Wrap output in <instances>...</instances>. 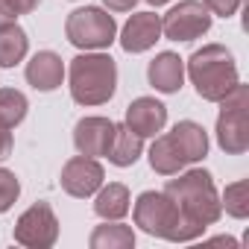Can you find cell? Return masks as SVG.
I'll list each match as a JSON object with an SVG mask.
<instances>
[{
    "label": "cell",
    "instance_id": "1",
    "mask_svg": "<svg viewBox=\"0 0 249 249\" xmlns=\"http://www.w3.org/2000/svg\"><path fill=\"white\" fill-rule=\"evenodd\" d=\"M129 211L135 226L150 237H161L170 243H191L205 234V226L188 220L164 191H144Z\"/></svg>",
    "mask_w": 249,
    "mask_h": 249
},
{
    "label": "cell",
    "instance_id": "2",
    "mask_svg": "<svg viewBox=\"0 0 249 249\" xmlns=\"http://www.w3.org/2000/svg\"><path fill=\"white\" fill-rule=\"evenodd\" d=\"M68 88L76 106H106L117 91V62L106 50H85L68 65Z\"/></svg>",
    "mask_w": 249,
    "mask_h": 249
},
{
    "label": "cell",
    "instance_id": "3",
    "mask_svg": "<svg viewBox=\"0 0 249 249\" xmlns=\"http://www.w3.org/2000/svg\"><path fill=\"white\" fill-rule=\"evenodd\" d=\"M185 76L205 103H220L237 82V62L226 44H202L185 59Z\"/></svg>",
    "mask_w": 249,
    "mask_h": 249
},
{
    "label": "cell",
    "instance_id": "4",
    "mask_svg": "<svg viewBox=\"0 0 249 249\" xmlns=\"http://www.w3.org/2000/svg\"><path fill=\"white\" fill-rule=\"evenodd\" d=\"M164 194L179 205V211L194 220L196 226H214L223 217V205H220V191L214 185V176L202 167L194 170H179L176 179H167Z\"/></svg>",
    "mask_w": 249,
    "mask_h": 249
},
{
    "label": "cell",
    "instance_id": "5",
    "mask_svg": "<svg viewBox=\"0 0 249 249\" xmlns=\"http://www.w3.org/2000/svg\"><path fill=\"white\" fill-rule=\"evenodd\" d=\"M217 147L226 156H243L249 150V88L237 82L223 100L217 114Z\"/></svg>",
    "mask_w": 249,
    "mask_h": 249
},
{
    "label": "cell",
    "instance_id": "6",
    "mask_svg": "<svg viewBox=\"0 0 249 249\" xmlns=\"http://www.w3.org/2000/svg\"><path fill=\"white\" fill-rule=\"evenodd\" d=\"M65 38L76 50H108L117 41V21L103 6H79L65 21Z\"/></svg>",
    "mask_w": 249,
    "mask_h": 249
},
{
    "label": "cell",
    "instance_id": "7",
    "mask_svg": "<svg viewBox=\"0 0 249 249\" xmlns=\"http://www.w3.org/2000/svg\"><path fill=\"white\" fill-rule=\"evenodd\" d=\"M211 12L202 6V0H179L161 15V38L167 41H196L211 30Z\"/></svg>",
    "mask_w": 249,
    "mask_h": 249
},
{
    "label": "cell",
    "instance_id": "8",
    "mask_svg": "<svg viewBox=\"0 0 249 249\" xmlns=\"http://www.w3.org/2000/svg\"><path fill=\"white\" fill-rule=\"evenodd\" d=\"M15 243L27 246V249H50L59 240V217L53 211L50 202H33L12 229Z\"/></svg>",
    "mask_w": 249,
    "mask_h": 249
},
{
    "label": "cell",
    "instance_id": "9",
    "mask_svg": "<svg viewBox=\"0 0 249 249\" xmlns=\"http://www.w3.org/2000/svg\"><path fill=\"white\" fill-rule=\"evenodd\" d=\"M59 182H62V191H65L68 196H73V199H88V196H94V194L100 191V185L106 182V170H103V164H100L97 159L79 153V156H73V159L65 161Z\"/></svg>",
    "mask_w": 249,
    "mask_h": 249
},
{
    "label": "cell",
    "instance_id": "10",
    "mask_svg": "<svg viewBox=\"0 0 249 249\" xmlns=\"http://www.w3.org/2000/svg\"><path fill=\"white\" fill-rule=\"evenodd\" d=\"M111 138H114V120L100 117V114L82 117L73 126V147H76V153L91 156V159H106Z\"/></svg>",
    "mask_w": 249,
    "mask_h": 249
},
{
    "label": "cell",
    "instance_id": "11",
    "mask_svg": "<svg viewBox=\"0 0 249 249\" xmlns=\"http://www.w3.org/2000/svg\"><path fill=\"white\" fill-rule=\"evenodd\" d=\"M117 41L132 56L153 50L156 41H161V15H156V12H135V15H129V21L123 24Z\"/></svg>",
    "mask_w": 249,
    "mask_h": 249
},
{
    "label": "cell",
    "instance_id": "12",
    "mask_svg": "<svg viewBox=\"0 0 249 249\" xmlns=\"http://www.w3.org/2000/svg\"><path fill=\"white\" fill-rule=\"evenodd\" d=\"M126 126L141 138H156L167 126V106L156 97H135L126 106Z\"/></svg>",
    "mask_w": 249,
    "mask_h": 249
},
{
    "label": "cell",
    "instance_id": "13",
    "mask_svg": "<svg viewBox=\"0 0 249 249\" xmlns=\"http://www.w3.org/2000/svg\"><path fill=\"white\" fill-rule=\"evenodd\" d=\"M65 73H68L65 59H62L56 50H38V53L27 62V68H24L27 85H33V88L41 91V94H50V91L62 88Z\"/></svg>",
    "mask_w": 249,
    "mask_h": 249
},
{
    "label": "cell",
    "instance_id": "14",
    "mask_svg": "<svg viewBox=\"0 0 249 249\" xmlns=\"http://www.w3.org/2000/svg\"><path fill=\"white\" fill-rule=\"evenodd\" d=\"M147 79L159 94H179L185 85V59L173 50L156 53V59L147 65Z\"/></svg>",
    "mask_w": 249,
    "mask_h": 249
},
{
    "label": "cell",
    "instance_id": "15",
    "mask_svg": "<svg viewBox=\"0 0 249 249\" xmlns=\"http://www.w3.org/2000/svg\"><path fill=\"white\" fill-rule=\"evenodd\" d=\"M167 135L176 144V150H179V156H182L185 164H196V161H202L208 156L211 144H208V132L202 129V123H196V120H179Z\"/></svg>",
    "mask_w": 249,
    "mask_h": 249
},
{
    "label": "cell",
    "instance_id": "16",
    "mask_svg": "<svg viewBox=\"0 0 249 249\" xmlns=\"http://www.w3.org/2000/svg\"><path fill=\"white\" fill-rule=\"evenodd\" d=\"M132 208V194L123 182H103L94 194V214L100 220H123Z\"/></svg>",
    "mask_w": 249,
    "mask_h": 249
},
{
    "label": "cell",
    "instance_id": "17",
    "mask_svg": "<svg viewBox=\"0 0 249 249\" xmlns=\"http://www.w3.org/2000/svg\"><path fill=\"white\" fill-rule=\"evenodd\" d=\"M141 153H144V138L135 135L126 123H114V138H111L108 153H106L108 164H114V167H132L141 159Z\"/></svg>",
    "mask_w": 249,
    "mask_h": 249
},
{
    "label": "cell",
    "instance_id": "18",
    "mask_svg": "<svg viewBox=\"0 0 249 249\" xmlns=\"http://www.w3.org/2000/svg\"><path fill=\"white\" fill-rule=\"evenodd\" d=\"M88 246L91 249H132L135 246V231L123 220H103L91 231Z\"/></svg>",
    "mask_w": 249,
    "mask_h": 249
},
{
    "label": "cell",
    "instance_id": "19",
    "mask_svg": "<svg viewBox=\"0 0 249 249\" xmlns=\"http://www.w3.org/2000/svg\"><path fill=\"white\" fill-rule=\"evenodd\" d=\"M27 53H30V38H27V30L18 21L0 27V68L21 65L27 59Z\"/></svg>",
    "mask_w": 249,
    "mask_h": 249
},
{
    "label": "cell",
    "instance_id": "20",
    "mask_svg": "<svg viewBox=\"0 0 249 249\" xmlns=\"http://www.w3.org/2000/svg\"><path fill=\"white\" fill-rule=\"evenodd\" d=\"M147 159H150V167H153L159 176H176L182 167H188V164L182 161V156H179V150H176V144L170 141L167 132L153 138Z\"/></svg>",
    "mask_w": 249,
    "mask_h": 249
},
{
    "label": "cell",
    "instance_id": "21",
    "mask_svg": "<svg viewBox=\"0 0 249 249\" xmlns=\"http://www.w3.org/2000/svg\"><path fill=\"white\" fill-rule=\"evenodd\" d=\"M27 111H30V100H27L24 91L0 88V123H3V126H9V129L21 126Z\"/></svg>",
    "mask_w": 249,
    "mask_h": 249
},
{
    "label": "cell",
    "instance_id": "22",
    "mask_svg": "<svg viewBox=\"0 0 249 249\" xmlns=\"http://www.w3.org/2000/svg\"><path fill=\"white\" fill-rule=\"evenodd\" d=\"M220 205H223V211L229 217L246 220L249 217V182L246 179H237V182L226 185L223 194H220Z\"/></svg>",
    "mask_w": 249,
    "mask_h": 249
},
{
    "label": "cell",
    "instance_id": "23",
    "mask_svg": "<svg viewBox=\"0 0 249 249\" xmlns=\"http://www.w3.org/2000/svg\"><path fill=\"white\" fill-rule=\"evenodd\" d=\"M21 196V179L6 170V167H0V214H6Z\"/></svg>",
    "mask_w": 249,
    "mask_h": 249
},
{
    "label": "cell",
    "instance_id": "24",
    "mask_svg": "<svg viewBox=\"0 0 249 249\" xmlns=\"http://www.w3.org/2000/svg\"><path fill=\"white\" fill-rule=\"evenodd\" d=\"M202 6L217 18H234L237 9L243 6V0H202Z\"/></svg>",
    "mask_w": 249,
    "mask_h": 249
},
{
    "label": "cell",
    "instance_id": "25",
    "mask_svg": "<svg viewBox=\"0 0 249 249\" xmlns=\"http://www.w3.org/2000/svg\"><path fill=\"white\" fill-rule=\"evenodd\" d=\"M12 147H15V138H12V129L0 123V161H6L12 156Z\"/></svg>",
    "mask_w": 249,
    "mask_h": 249
},
{
    "label": "cell",
    "instance_id": "26",
    "mask_svg": "<svg viewBox=\"0 0 249 249\" xmlns=\"http://www.w3.org/2000/svg\"><path fill=\"white\" fill-rule=\"evenodd\" d=\"M103 6L108 12H132L138 6V0H103Z\"/></svg>",
    "mask_w": 249,
    "mask_h": 249
},
{
    "label": "cell",
    "instance_id": "27",
    "mask_svg": "<svg viewBox=\"0 0 249 249\" xmlns=\"http://www.w3.org/2000/svg\"><path fill=\"white\" fill-rule=\"evenodd\" d=\"M15 21H18L15 6L9 3V0H0V27H3V24H15Z\"/></svg>",
    "mask_w": 249,
    "mask_h": 249
},
{
    "label": "cell",
    "instance_id": "28",
    "mask_svg": "<svg viewBox=\"0 0 249 249\" xmlns=\"http://www.w3.org/2000/svg\"><path fill=\"white\" fill-rule=\"evenodd\" d=\"M9 3L15 6V12H18V18H21V15H30V12H36L41 0H9Z\"/></svg>",
    "mask_w": 249,
    "mask_h": 249
},
{
    "label": "cell",
    "instance_id": "29",
    "mask_svg": "<svg viewBox=\"0 0 249 249\" xmlns=\"http://www.w3.org/2000/svg\"><path fill=\"white\" fill-rule=\"evenodd\" d=\"M147 3H150V6H167L170 0H147Z\"/></svg>",
    "mask_w": 249,
    "mask_h": 249
}]
</instances>
